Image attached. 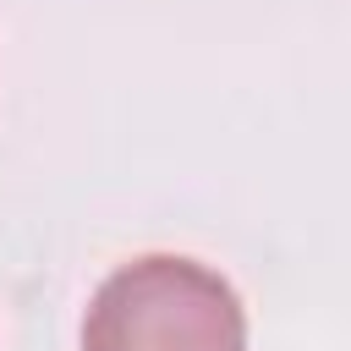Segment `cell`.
Here are the masks:
<instances>
[{"mask_svg":"<svg viewBox=\"0 0 351 351\" xmlns=\"http://www.w3.org/2000/svg\"><path fill=\"white\" fill-rule=\"evenodd\" d=\"M82 351H247V307L219 269L148 252L104 274L82 318Z\"/></svg>","mask_w":351,"mask_h":351,"instance_id":"cell-1","label":"cell"}]
</instances>
